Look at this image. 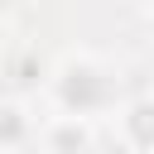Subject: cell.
Listing matches in <instances>:
<instances>
[{
  "instance_id": "cell-1",
  "label": "cell",
  "mask_w": 154,
  "mask_h": 154,
  "mask_svg": "<svg viewBox=\"0 0 154 154\" xmlns=\"http://www.w3.org/2000/svg\"><path fill=\"white\" fill-rule=\"evenodd\" d=\"M53 154H82L87 149V125H77V116H67V120H58L53 125Z\"/></svg>"
},
{
  "instance_id": "cell-2",
  "label": "cell",
  "mask_w": 154,
  "mask_h": 154,
  "mask_svg": "<svg viewBox=\"0 0 154 154\" xmlns=\"http://www.w3.org/2000/svg\"><path fill=\"white\" fill-rule=\"evenodd\" d=\"M125 130L135 135L140 149H154V101H135L130 116H125Z\"/></svg>"
},
{
  "instance_id": "cell-3",
  "label": "cell",
  "mask_w": 154,
  "mask_h": 154,
  "mask_svg": "<svg viewBox=\"0 0 154 154\" xmlns=\"http://www.w3.org/2000/svg\"><path fill=\"white\" fill-rule=\"evenodd\" d=\"M19 130H24V125H19V111L5 106V111H0V135H5V140H19Z\"/></svg>"
}]
</instances>
